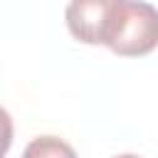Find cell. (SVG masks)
<instances>
[{"label":"cell","mask_w":158,"mask_h":158,"mask_svg":"<svg viewBox=\"0 0 158 158\" xmlns=\"http://www.w3.org/2000/svg\"><path fill=\"white\" fill-rule=\"evenodd\" d=\"M104 44L121 57H141L158 47V7L143 0H111Z\"/></svg>","instance_id":"cell-1"},{"label":"cell","mask_w":158,"mask_h":158,"mask_svg":"<svg viewBox=\"0 0 158 158\" xmlns=\"http://www.w3.org/2000/svg\"><path fill=\"white\" fill-rule=\"evenodd\" d=\"M111 0H72L64 10L69 32L86 44H104Z\"/></svg>","instance_id":"cell-2"},{"label":"cell","mask_w":158,"mask_h":158,"mask_svg":"<svg viewBox=\"0 0 158 158\" xmlns=\"http://www.w3.org/2000/svg\"><path fill=\"white\" fill-rule=\"evenodd\" d=\"M20 158H77V153L67 141L57 136H37L25 146Z\"/></svg>","instance_id":"cell-3"},{"label":"cell","mask_w":158,"mask_h":158,"mask_svg":"<svg viewBox=\"0 0 158 158\" xmlns=\"http://www.w3.org/2000/svg\"><path fill=\"white\" fill-rule=\"evenodd\" d=\"M116 158H141V156H133V153H123V156H116Z\"/></svg>","instance_id":"cell-4"}]
</instances>
